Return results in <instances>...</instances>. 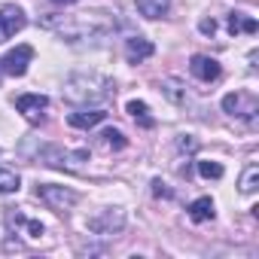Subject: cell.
<instances>
[{
  "label": "cell",
  "instance_id": "cell-1",
  "mask_svg": "<svg viewBox=\"0 0 259 259\" xmlns=\"http://www.w3.org/2000/svg\"><path fill=\"white\" fill-rule=\"evenodd\" d=\"M37 198H40L43 204H49L55 213H67V210L79 201V195H76L73 189H64V186H55V183H40V186H37Z\"/></svg>",
  "mask_w": 259,
  "mask_h": 259
},
{
  "label": "cell",
  "instance_id": "cell-2",
  "mask_svg": "<svg viewBox=\"0 0 259 259\" xmlns=\"http://www.w3.org/2000/svg\"><path fill=\"white\" fill-rule=\"evenodd\" d=\"M223 110H226L229 116H235V119L253 122L256 113H259V101H256L253 92H232V95L223 98Z\"/></svg>",
  "mask_w": 259,
  "mask_h": 259
},
{
  "label": "cell",
  "instance_id": "cell-3",
  "mask_svg": "<svg viewBox=\"0 0 259 259\" xmlns=\"http://www.w3.org/2000/svg\"><path fill=\"white\" fill-rule=\"evenodd\" d=\"M107 79H89V76H73L70 82H67V98L70 101H104V98H110V95H104V92H95L98 85H104Z\"/></svg>",
  "mask_w": 259,
  "mask_h": 259
},
{
  "label": "cell",
  "instance_id": "cell-4",
  "mask_svg": "<svg viewBox=\"0 0 259 259\" xmlns=\"http://www.w3.org/2000/svg\"><path fill=\"white\" fill-rule=\"evenodd\" d=\"M16 107H19V113H22L31 125H40V122L46 119L49 98H43V95H19V98H16Z\"/></svg>",
  "mask_w": 259,
  "mask_h": 259
},
{
  "label": "cell",
  "instance_id": "cell-5",
  "mask_svg": "<svg viewBox=\"0 0 259 259\" xmlns=\"http://www.w3.org/2000/svg\"><path fill=\"white\" fill-rule=\"evenodd\" d=\"M31 58H34V46H16V49H10L7 55H4V61H0V67H4V73H10V76H25V70H28V64H31Z\"/></svg>",
  "mask_w": 259,
  "mask_h": 259
},
{
  "label": "cell",
  "instance_id": "cell-6",
  "mask_svg": "<svg viewBox=\"0 0 259 259\" xmlns=\"http://www.w3.org/2000/svg\"><path fill=\"white\" fill-rule=\"evenodd\" d=\"M22 28H25V13L19 7H4L0 10V43H7Z\"/></svg>",
  "mask_w": 259,
  "mask_h": 259
},
{
  "label": "cell",
  "instance_id": "cell-7",
  "mask_svg": "<svg viewBox=\"0 0 259 259\" xmlns=\"http://www.w3.org/2000/svg\"><path fill=\"white\" fill-rule=\"evenodd\" d=\"M189 70H192V76L201 79V82H213V79H220V61H217V58H207V55H192Z\"/></svg>",
  "mask_w": 259,
  "mask_h": 259
},
{
  "label": "cell",
  "instance_id": "cell-8",
  "mask_svg": "<svg viewBox=\"0 0 259 259\" xmlns=\"http://www.w3.org/2000/svg\"><path fill=\"white\" fill-rule=\"evenodd\" d=\"M7 223H10L16 232L28 235V238H34V241L43 238V223H40V220H28L22 210H10V213H7Z\"/></svg>",
  "mask_w": 259,
  "mask_h": 259
},
{
  "label": "cell",
  "instance_id": "cell-9",
  "mask_svg": "<svg viewBox=\"0 0 259 259\" xmlns=\"http://www.w3.org/2000/svg\"><path fill=\"white\" fill-rule=\"evenodd\" d=\"M89 153L79 150V153H61V150H43V162L52 165V168H76V162H85Z\"/></svg>",
  "mask_w": 259,
  "mask_h": 259
},
{
  "label": "cell",
  "instance_id": "cell-10",
  "mask_svg": "<svg viewBox=\"0 0 259 259\" xmlns=\"http://www.w3.org/2000/svg\"><path fill=\"white\" fill-rule=\"evenodd\" d=\"M150 55H153V43L150 40H144V37H128L125 40V58H128V64H141Z\"/></svg>",
  "mask_w": 259,
  "mask_h": 259
},
{
  "label": "cell",
  "instance_id": "cell-11",
  "mask_svg": "<svg viewBox=\"0 0 259 259\" xmlns=\"http://www.w3.org/2000/svg\"><path fill=\"white\" fill-rule=\"evenodd\" d=\"M104 119H107L104 110H76V113L67 116V122H70L73 128H92V125H98V122H104Z\"/></svg>",
  "mask_w": 259,
  "mask_h": 259
},
{
  "label": "cell",
  "instance_id": "cell-12",
  "mask_svg": "<svg viewBox=\"0 0 259 259\" xmlns=\"http://www.w3.org/2000/svg\"><path fill=\"white\" fill-rule=\"evenodd\" d=\"M89 229L98 232V235H110L113 229H122V213H119V210H116V213L107 210L104 220H89Z\"/></svg>",
  "mask_w": 259,
  "mask_h": 259
},
{
  "label": "cell",
  "instance_id": "cell-13",
  "mask_svg": "<svg viewBox=\"0 0 259 259\" xmlns=\"http://www.w3.org/2000/svg\"><path fill=\"white\" fill-rule=\"evenodd\" d=\"M98 144H101V150H107V153L113 150L116 153V150H125L128 141H125V135L119 132V128H104V132L98 135Z\"/></svg>",
  "mask_w": 259,
  "mask_h": 259
},
{
  "label": "cell",
  "instance_id": "cell-14",
  "mask_svg": "<svg viewBox=\"0 0 259 259\" xmlns=\"http://www.w3.org/2000/svg\"><path fill=\"white\" fill-rule=\"evenodd\" d=\"M256 19H250V16H244V13H229V34H256Z\"/></svg>",
  "mask_w": 259,
  "mask_h": 259
},
{
  "label": "cell",
  "instance_id": "cell-15",
  "mask_svg": "<svg viewBox=\"0 0 259 259\" xmlns=\"http://www.w3.org/2000/svg\"><path fill=\"white\" fill-rule=\"evenodd\" d=\"M168 7H171V0H138V10L147 19H162L168 13Z\"/></svg>",
  "mask_w": 259,
  "mask_h": 259
},
{
  "label": "cell",
  "instance_id": "cell-16",
  "mask_svg": "<svg viewBox=\"0 0 259 259\" xmlns=\"http://www.w3.org/2000/svg\"><path fill=\"white\" fill-rule=\"evenodd\" d=\"M125 110L132 113V119H135V122H141L144 128H153V125H156V119L150 116V107H147L144 101H128V107H125Z\"/></svg>",
  "mask_w": 259,
  "mask_h": 259
},
{
  "label": "cell",
  "instance_id": "cell-17",
  "mask_svg": "<svg viewBox=\"0 0 259 259\" xmlns=\"http://www.w3.org/2000/svg\"><path fill=\"white\" fill-rule=\"evenodd\" d=\"M189 217H192L195 223L213 220V201H210V198H198V201H192V207H189Z\"/></svg>",
  "mask_w": 259,
  "mask_h": 259
},
{
  "label": "cell",
  "instance_id": "cell-18",
  "mask_svg": "<svg viewBox=\"0 0 259 259\" xmlns=\"http://www.w3.org/2000/svg\"><path fill=\"white\" fill-rule=\"evenodd\" d=\"M19 174L16 171H7V168H0V195H10V192H19Z\"/></svg>",
  "mask_w": 259,
  "mask_h": 259
},
{
  "label": "cell",
  "instance_id": "cell-19",
  "mask_svg": "<svg viewBox=\"0 0 259 259\" xmlns=\"http://www.w3.org/2000/svg\"><path fill=\"white\" fill-rule=\"evenodd\" d=\"M162 92H165V98H171L174 104H186V92H183V85H180L177 79H165V82H162Z\"/></svg>",
  "mask_w": 259,
  "mask_h": 259
},
{
  "label": "cell",
  "instance_id": "cell-20",
  "mask_svg": "<svg viewBox=\"0 0 259 259\" xmlns=\"http://www.w3.org/2000/svg\"><path fill=\"white\" fill-rule=\"evenodd\" d=\"M256 183H259V165H247V171H244V177H241V192H256Z\"/></svg>",
  "mask_w": 259,
  "mask_h": 259
},
{
  "label": "cell",
  "instance_id": "cell-21",
  "mask_svg": "<svg viewBox=\"0 0 259 259\" xmlns=\"http://www.w3.org/2000/svg\"><path fill=\"white\" fill-rule=\"evenodd\" d=\"M198 174L207 180H220L223 177V165L220 162H198Z\"/></svg>",
  "mask_w": 259,
  "mask_h": 259
},
{
  "label": "cell",
  "instance_id": "cell-22",
  "mask_svg": "<svg viewBox=\"0 0 259 259\" xmlns=\"http://www.w3.org/2000/svg\"><path fill=\"white\" fill-rule=\"evenodd\" d=\"M153 195H159V198H171L174 192L168 189V183H162V180H153Z\"/></svg>",
  "mask_w": 259,
  "mask_h": 259
},
{
  "label": "cell",
  "instance_id": "cell-23",
  "mask_svg": "<svg viewBox=\"0 0 259 259\" xmlns=\"http://www.w3.org/2000/svg\"><path fill=\"white\" fill-rule=\"evenodd\" d=\"M213 31H217V22H213V19H204V22H201V34H210V37H213Z\"/></svg>",
  "mask_w": 259,
  "mask_h": 259
},
{
  "label": "cell",
  "instance_id": "cell-24",
  "mask_svg": "<svg viewBox=\"0 0 259 259\" xmlns=\"http://www.w3.org/2000/svg\"><path fill=\"white\" fill-rule=\"evenodd\" d=\"M52 4H76V0H52Z\"/></svg>",
  "mask_w": 259,
  "mask_h": 259
},
{
  "label": "cell",
  "instance_id": "cell-25",
  "mask_svg": "<svg viewBox=\"0 0 259 259\" xmlns=\"http://www.w3.org/2000/svg\"><path fill=\"white\" fill-rule=\"evenodd\" d=\"M0 79H4V67H0Z\"/></svg>",
  "mask_w": 259,
  "mask_h": 259
}]
</instances>
